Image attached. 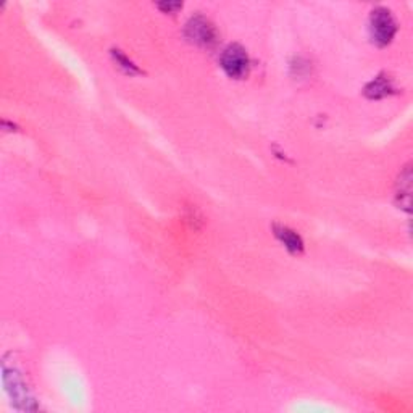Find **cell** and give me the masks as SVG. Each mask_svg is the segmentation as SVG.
<instances>
[{"instance_id":"1","label":"cell","mask_w":413,"mask_h":413,"mask_svg":"<svg viewBox=\"0 0 413 413\" xmlns=\"http://www.w3.org/2000/svg\"><path fill=\"white\" fill-rule=\"evenodd\" d=\"M370 34L378 47H386L397 34V21L391 10L378 7L370 15Z\"/></svg>"},{"instance_id":"2","label":"cell","mask_w":413,"mask_h":413,"mask_svg":"<svg viewBox=\"0 0 413 413\" xmlns=\"http://www.w3.org/2000/svg\"><path fill=\"white\" fill-rule=\"evenodd\" d=\"M184 36L189 43L202 49H212L218 43V31L208 18L196 15L184 26Z\"/></svg>"},{"instance_id":"3","label":"cell","mask_w":413,"mask_h":413,"mask_svg":"<svg viewBox=\"0 0 413 413\" xmlns=\"http://www.w3.org/2000/svg\"><path fill=\"white\" fill-rule=\"evenodd\" d=\"M220 65L231 80H244L250 71V58L247 50L239 44H230L223 50Z\"/></svg>"},{"instance_id":"4","label":"cell","mask_w":413,"mask_h":413,"mask_svg":"<svg viewBox=\"0 0 413 413\" xmlns=\"http://www.w3.org/2000/svg\"><path fill=\"white\" fill-rule=\"evenodd\" d=\"M396 92V86H394L392 78H389L388 74H378L375 80H371L368 85L365 86L364 94L365 97H368L371 100H379L384 99V97L391 96Z\"/></svg>"},{"instance_id":"5","label":"cell","mask_w":413,"mask_h":413,"mask_svg":"<svg viewBox=\"0 0 413 413\" xmlns=\"http://www.w3.org/2000/svg\"><path fill=\"white\" fill-rule=\"evenodd\" d=\"M273 233H275L276 239L280 241V243L284 245V247L289 250L291 254L299 255L304 252L302 238H300V236L297 234L294 230H291L289 226L278 225V223H275V225H273Z\"/></svg>"},{"instance_id":"6","label":"cell","mask_w":413,"mask_h":413,"mask_svg":"<svg viewBox=\"0 0 413 413\" xmlns=\"http://www.w3.org/2000/svg\"><path fill=\"white\" fill-rule=\"evenodd\" d=\"M410 191H412V171L410 165L405 166L397 181V197L401 199V207L408 210L410 207Z\"/></svg>"},{"instance_id":"7","label":"cell","mask_w":413,"mask_h":413,"mask_svg":"<svg viewBox=\"0 0 413 413\" xmlns=\"http://www.w3.org/2000/svg\"><path fill=\"white\" fill-rule=\"evenodd\" d=\"M111 57H113L115 62L120 68H123L124 73L128 74H139L141 73V69H139L136 65H134L131 60H129L126 55L122 54V50H111Z\"/></svg>"},{"instance_id":"8","label":"cell","mask_w":413,"mask_h":413,"mask_svg":"<svg viewBox=\"0 0 413 413\" xmlns=\"http://www.w3.org/2000/svg\"><path fill=\"white\" fill-rule=\"evenodd\" d=\"M159 8H161L165 13H176L179 10V8H183V3H178V2H168V3H160Z\"/></svg>"}]
</instances>
